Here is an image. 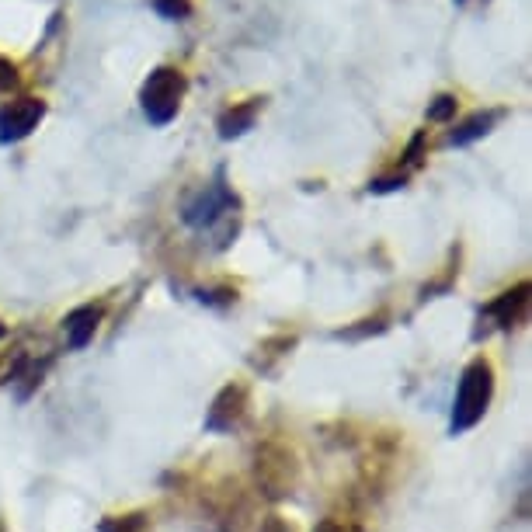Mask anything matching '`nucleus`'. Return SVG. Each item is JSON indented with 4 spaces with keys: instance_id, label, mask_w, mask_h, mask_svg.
<instances>
[{
    "instance_id": "f257e3e1",
    "label": "nucleus",
    "mask_w": 532,
    "mask_h": 532,
    "mask_svg": "<svg viewBox=\"0 0 532 532\" xmlns=\"http://www.w3.org/2000/svg\"><path fill=\"white\" fill-rule=\"evenodd\" d=\"M494 397V369L487 359H473L459 376L456 404H453V435H463L487 414Z\"/></svg>"
},
{
    "instance_id": "f3484780",
    "label": "nucleus",
    "mask_w": 532,
    "mask_h": 532,
    "mask_svg": "<svg viewBox=\"0 0 532 532\" xmlns=\"http://www.w3.org/2000/svg\"><path fill=\"white\" fill-rule=\"evenodd\" d=\"M261 532H293V529H289L286 522L279 519V515H268V519L261 522Z\"/></svg>"
},
{
    "instance_id": "6e6552de",
    "label": "nucleus",
    "mask_w": 532,
    "mask_h": 532,
    "mask_svg": "<svg viewBox=\"0 0 532 532\" xmlns=\"http://www.w3.org/2000/svg\"><path fill=\"white\" fill-rule=\"evenodd\" d=\"M98 320H101V306H77L74 313H67L63 331H67V345L74 348V352L87 348V341L98 331Z\"/></svg>"
},
{
    "instance_id": "6ab92c4d",
    "label": "nucleus",
    "mask_w": 532,
    "mask_h": 532,
    "mask_svg": "<svg viewBox=\"0 0 532 532\" xmlns=\"http://www.w3.org/2000/svg\"><path fill=\"white\" fill-rule=\"evenodd\" d=\"M4 334H7V327H4V324H0V338H4Z\"/></svg>"
},
{
    "instance_id": "20e7f679",
    "label": "nucleus",
    "mask_w": 532,
    "mask_h": 532,
    "mask_svg": "<svg viewBox=\"0 0 532 532\" xmlns=\"http://www.w3.org/2000/svg\"><path fill=\"white\" fill-rule=\"evenodd\" d=\"M46 115V101L39 98H18L11 105L0 108V143H21L32 136V129Z\"/></svg>"
},
{
    "instance_id": "39448f33",
    "label": "nucleus",
    "mask_w": 532,
    "mask_h": 532,
    "mask_svg": "<svg viewBox=\"0 0 532 532\" xmlns=\"http://www.w3.org/2000/svg\"><path fill=\"white\" fill-rule=\"evenodd\" d=\"M258 484L265 487V494H272V498H286V494H293L296 487V466H293V456L282 453V449H265V453L258 456Z\"/></svg>"
},
{
    "instance_id": "a211bd4d",
    "label": "nucleus",
    "mask_w": 532,
    "mask_h": 532,
    "mask_svg": "<svg viewBox=\"0 0 532 532\" xmlns=\"http://www.w3.org/2000/svg\"><path fill=\"white\" fill-rule=\"evenodd\" d=\"M313 532H345V529H341L338 522H331V519H327V522H320V526L313 529Z\"/></svg>"
},
{
    "instance_id": "0eeeda50",
    "label": "nucleus",
    "mask_w": 532,
    "mask_h": 532,
    "mask_svg": "<svg viewBox=\"0 0 532 532\" xmlns=\"http://www.w3.org/2000/svg\"><path fill=\"white\" fill-rule=\"evenodd\" d=\"M526 306H529V282H519L515 289H508V293H501L498 300L484 310L487 324L498 327V331H508V327H515L522 317H526Z\"/></svg>"
},
{
    "instance_id": "7ed1b4c3",
    "label": "nucleus",
    "mask_w": 532,
    "mask_h": 532,
    "mask_svg": "<svg viewBox=\"0 0 532 532\" xmlns=\"http://www.w3.org/2000/svg\"><path fill=\"white\" fill-rule=\"evenodd\" d=\"M237 206H240L237 195H233L230 188H227V181H223V171H220V174H216L213 185H206L192 202H188L185 213H181V220H185L188 227L206 230V227H216L220 220H227V216Z\"/></svg>"
},
{
    "instance_id": "9b49d317",
    "label": "nucleus",
    "mask_w": 532,
    "mask_h": 532,
    "mask_svg": "<svg viewBox=\"0 0 532 532\" xmlns=\"http://www.w3.org/2000/svg\"><path fill=\"white\" fill-rule=\"evenodd\" d=\"M456 108V94H439L435 101H428V122H449L456 115Z\"/></svg>"
},
{
    "instance_id": "f03ea898",
    "label": "nucleus",
    "mask_w": 532,
    "mask_h": 532,
    "mask_svg": "<svg viewBox=\"0 0 532 532\" xmlns=\"http://www.w3.org/2000/svg\"><path fill=\"white\" fill-rule=\"evenodd\" d=\"M181 98H185V77L174 67H157L140 87V108L150 126H167L178 115Z\"/></svg>"
},
{
    "instance_id": "2eb2a0df",
    "label": "nucleus",
    "mask_w": 532,
    "mask_h": 532,
    "mask_svg": "<svg viewBox=\"0 0 532 532\" xmlns=\"http://www.w3.org/2000/svg\"><path fill=\"white\" fill-rule=\"evenodd\" d=\"M397 188H404V174H400V178H376V181H369V192H373V195L397 192Z\"/></svg>"
},
{
    "instance_id": "ddd939ff",
    "label": "nucleus",
    "mask_w": 532,
    "mask_h": 532,
    "mask_svg": "<svg viewBox=\"0 0 532 532\" xmlns=\"http://www.w3.org/2000/svg\"><path fill=\"white\" fill-rule=\"evenodd\" d=\"M153 7H157L167 21H181L188 14V0H153Z\"/></svg>"
},
{
    "instance_id": "dca6fc26",
    "label": "nucleus",
    "mask_w": 532,
    "mask_h": 532,
    "mask_svg": "<svg viewBox=\"0 0 532 532\" xmlns=\"http://www.w3.org/2000/svg\"><path fill=\"white\" fill-rule=\"evenodd\" d=\"M421 150H425V133H418L411 140V147H407V153H404V164L407 167H418L421 164Z\"/></svg>"
},
{
    "instance_id": "9d476101",
    "label": "nucleus",
    "mask_w": 532,
    "mask_h": 532,
    "mask_svg": "<svg viewBox=\"0 0 532 532\" xmlns=\"http://www.w3.org/2000/svg\"><path fill=\"white\" fill-rule=\"evenodd\" d=\"M501 119H505V112H501V108H494V112H477V115H470V119L459 122L453 133L446 136V143H449V147H466V143H473V140H480V136L491 133V129L498 126Z\"/></svg>"
},
{
    "instance_id": "4468645a",
    "label": "nucleus",
    "mask_w": 532,
    "mask_h": 532,
    "mask_svg": "<svg viewBox=\"0 0 532 532\" xmlns=\"http://www.w3.org/2000/svg\"><path fill=\"white\" fill-rule=\"evenodd\" d=\"M14 84H18V67L0 56V91H11Z\"/></svg>"
},
{
    "instance_id": "aec40b11",
    "label": "nucleus",
    "mask_w": 532,
    "mask_h": 532,
    "mask_svg": "<svg viewBox=\"0 0 532 532\" xmlns=\"http://www.w3.org/2000/svg\"><path fill=\"white\" fill-rule=\"evenodd\" d=\"M456 4H463V0H456Z\"/></svg>"
},
{
    "instance_id": "1a4fd4ad",
    "label": "nucleus",
    "mask_w": 532,
    "mask_h": 532,
    "mask_svg": "<svg viewBox=\"0 0 532 532\" xmlns=\"http://www.w3.org/2000/svg\"><path fill=\"white\" fill-rule=\"evenodd\" d=\"M258 108H261L258 98L244 101V105L227 108V112L220 115V122H216V129H220V140H237V136H244L247 129H254V122H258Z\"/></svg>"
},
{
    "instance_id": "423d86ee",
    "label": "nucleus",
    "mask_w": 532,
    "mask_h": 532,
    "mask_svg": "<svg viewBox=\"0 0 532 532\" xmlns=\"http://www.w3.org/2000/svg\"><path fill=\"white\" fill-rule=\"evenodd\" d=\"M244 414H247V390L237 383L223 386L206 414V432H233L244 421Z\"/></svg>"
},
{
    "instance_id": "f8f14e48",
    "label": "nucleus",
    "mask_w": 532,
    "mask_h": 532,
    "mask_svg": "<svg viewBox=\"0 0 532 532\" xmlns=\"http://www.w3.org/2000/svg\"><path fill=\"white\" fill-rule=\"evenodd\" d=\"M98 532H147V515H122V519H105Z\"/></svg>"
}]
</instances>
